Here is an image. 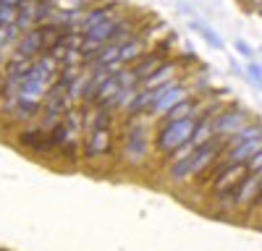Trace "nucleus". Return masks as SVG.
I'll list each match as a JSON object with an SVG mask.
<instances>
[{
	"instance_id": "obj_9",
	"label": "nucleus",
	"mask_w": 262,
	"mask_h": 251,
	"mask_svg": "<svg viewBox=\"0 0 262 251\" xmlns=\"http://www.w3.org/2000/svg\"><path fill=\"white\" fill-rule=\"evenodd\" d=\"M13 47H16V55H21V58H39L42 53H45V42H42L39 29H32L27 34H21V39Z\"/></svg>"
},
{
	"instance_id": "obj_18",
	"label": "nucleus",
	"mask_w": 262,
	"mask_h": 251,
	"mask_svg": "<svg viewBox=\"0 0 262 251\" xmlns=\"http://www.w3.org/2000/svg\"><path fill=\"white\" fill-rule=\"evenodd\" d=\"M233 47H236V53H238V55H244L247 60H252V58H254L252 45H249V42H244V39H236V42H233Z\"/></svg>"
},
{
	"instance_id": "obj_10",
	"label": "nucleus",
	"mask_w": 262,
	"mask_h": 251,
	"mask_svg": "<svg viewBox=\"0 0 262 251\" xmlns=\"http://www.w3.org/2000/svg\"><path fill=\"white\" fill-rule=\"evenodd\" d=\"M118 11V3H105V6H95V8H86L84 13V21L79 24V32L86 34V32H92L97 24H102V21H107L113 13Z\"/></svg>"
},
{
	"instance_id": "obj_4",
	"label": "nucleus",
	"mask_w": 262,
	"mask_h": 251,
	"mask_svg": "<svg viewBox=\"0 0 262 251\" xmlns=\"http://www.w3.org/2000/svg\"><path fill=\"white\" fill-rule=\"evenodd\" d=\"M249 123V113L244 110V108H238V105H226V108L215 115V120H212V131H215V136H223V139H228V136H233L238 129H244V126Z\"/></svg>"
},
{
	"instance_id": "obj_3",
	"label": "nucleus",
	"mask_w": 262,
	"mask_h": 251,
	"mask_svg": "<svg viewBox=\"0 0 262 251\" xmlns=\"http://www.w3.org/2000/svg\"><path fill=\"white\" fill-rule=\"evenodd\" d=\"M149 152V131L144 115H131L123 134V155L128 162H142Z\"/></svg>"
},
{
	"instance_id": "obj_8",
	"label": "nucleus",
	"mask_w": 262,
	"mask_h": 251,
	"mask_svg": "<svg viewBox=\"0 0 262 251\" xmlns=\"http://www.w3.org/2000/svg\"><path fill=\"white\" fill-rule=\"evenodd\" d=\"M247 173H249V165H247V162H236V165H231L228 170H226L221 178H217V181L212 183V194L233 191V188L247 178Z\"/></svg>"
},
{
	"instance_id": "obj_7",
	"label": "nucleus",
	"mask_w": 262,
	"mask_h": 251,
	"mask_svg": "<svg viewBox=\"0 0 262 251\" xmlns=\"http://www.w3.org/2000/svg\"><path fill=\"white\" fill-rule=\"evenodd\" d=\"M186 97H191V92H189V89L184 87V84L176 79V81L170 84V89H168V92L155 102V108H152V115H155V118H165V115H168L173 108H176L179 102H184Z\"/></svg>"
},
{
	"instance_id": "obj_20",
	"label": "nucleus",
	"mask_w": 262,
	"mask_h": 251,
	"mask_svg": "<svg viewBox=\"0 0 262 251\" xmlns=\"http://www.w3.org/2000/svg\"><path fill=\"white\" fill-rule=\"evenodd\" d=\"M244 6H247V8H254V11H257V8L262 6V0H244Z\"/></svg>"
},
{
	"instance_id": "obj_16",
	"label": "nucleus",
	"mask_w": 262,
	"mask_h": 251,
	"mask_svg": "<svg viewBox=\"0 0 262 251\" xmlns=\"http://www.w3.org/2000/svg\"><path fill=\"white\" fill-rule=\"evenodd\" d=\"M244 71H247V76L252 79L254 87H257V89H262V66H259V63H257L254 58H252V60H247V68H244Z\"/></svg>"
},
{
	"instance_id": "obj_2",
	"label": "nucleus",
	"mask_w": 262,
	"mask_h": 251,
	"mask_svg": "<svg viewBox=\"0 0 262 251\" xmlns=\"http://www.w3.org/2000/svg\"><path fill=\"white\" fill-rule=\"evenodd\" d=\"M196 115H189V118H179V120H163L160 126V131L155 136V149L160 155H170V152H176L181 144H186L196 129Z\"/></svg>"
},
{
	"instance_id": "obj_15",
	"label": "nucleus",
	"mask_w": 262,
	"mask_h": 251,
	"mask_svg": "<svg viewBox=\"0 0 262 251\" xmlns=\"http://www.w3.org/2000/svg\"><path fill=\"white\" fill-rule=\"evenodd\" d=\"M189 24H191V29H194V32H200V34H202V39L207 42L210 47H215V50H223V39H221V34H217V32H212L210 27L200 24V21H189Z\"/></svg>"
},
{
	"instance_id": "obj_22",
	"label": "nucleus",
	"mask_w": 262,
	"mask_h": 251,
	"mask_svg": "<svg viewBox=\"0 0 262 251\" xmlns=\"http://www.w3.org/2000/svg\"><path fill=\"white\" fill-rule=\"evenodd\" d=\"M257 13H259V16H262V6H259V8H257Z\"/></svg>"
},
{
	"instance_id": "obj_13",
	"label": "nucleus",
	"mask_w": 262,
	"mask_h": 251,
	"mask_svg": "<svg viewBox=\"0 0 262 251\" xmlns=\"http://www.w3.org/2000/svg\"><path fill=\"white\" fill-rule=\"evenodd\" d=\"M42 110H45V102H39V99H29V97H21L18 94V102H16V118L21 120H29L34 115H39Z\"/></svg>"
},
{
	"instance_id": "obj_12",
	"label": "nucleus",
	"mask_w": 262,
	"mask_h": 251,
	"mask_svg": "<svg viewBox=\"0 0 262 251\" xmlns=\"http://www.w3.org/2000/svg\"><path fill=\"white\" fill-rule=\"evenodd\" d=\"M16 27L24 34L37 29V0H24V6L18 8V16H16Z\"/></svg>"
},
{
	"instance_id": "obj_1",
	"label": "nucleus",
	"mask_w": 262,
	"mask_h": 251,
	"mask_svg": "<svg viewBox=\"0 0 262 251\" xmlns=\"http://www.w3.org/2000/svg\"><path fill=\"white\" fill-rule=\"evenodd\" d=\"M226 149H228V146H226V139H223V136H212L210 141H205V144L196 146V149H194L189 157H184V160L176 162V165H170L168 173H170L173 181L196 178L200 173H205L215 160H221Z\"/></svg>"
},
{
	"instance_id": "obj_6",
	"label": "nucleus",
	"mask_w": 262,
	"mask_h": 251,
	"mask_svg": "<svg viewBox=\"0 0 262 251\" xmlns=\"http://www.w3.org/2000/svg\"><path fill=\"white\" fill-rule=\"evenodd\" d=\"M81 152L86 160H102L113 152V136L111 129H97V131H86V139L81 141Z\"/></svg>"
},
{
	"instance_id": "obj_5",
	"label": "nucleus",
	"mask_w": 262,
	"mask_h": 251,
	"mask_svg": "<svg viewBox=\"0 0 262 251\" xmlns=\"http://www.w3.org/2000/svg\"><path fill=\"white\" fill-rule=\"evenodd\" d=\"M18 144L27 146V149L37 152V155H53L58 152V141L53 136V129H27L18 134Z\"/></svg>"
},
{
	"instance_id": "obj_11",
	"label": "nucleus",
	"mask_w": 262,
	"mask_h": 251,
	"mask_svg": "<svg viewBox=\"0 0 262 251\" xmlns=\"http://www.w3.org/2000/svg\"><path fill=\"white\" fill-rule=\"evenodd\" d=\"M176 68H179V63H176V60H168V63H163V66L152 73V76H147L139 87H142V89H158V87H163V84H168V81L176 79Z\"/></svg>"
},
{
	"instance_id": "obj_21",
	"label": "nucleus",
	"mask_w": 262,
	"mask_h": 251,
	"mask_svg": "<svg viewBox=\"0 0 262 251\" xmlns=\"http://www.w3.org/2000/svg\"><path fill=\"white\" fill-rule=\"evenodd\" d=\"M252 207H254V209H262V188H259V194H257V199L252 202Z\"/></svg>"
},
{
	"instance_id": "obj_17",
	"label": "nucleus",
	"mask_w": 262,
	"mask_h": 251,
	"mask_svg": "<svg viewBox=\"0 0 262 251\" xmlns=\"http://www.w3.org/2000/svg\"><path fill=\"white\" fill-rule=\"evenodd\" d=\"M16 16H18V8H11V6H3V3H0V27L16 24Z\"/></svg>"
},
{
	"instance_id": "obj_14",
	"label": "nucleus",
	"mask_w": 262,
	"mask_h": 251,
	"mask_svg": "<svg viewBox=\"0 0 262 251\" xmlns=\"http://www.w3.org/2000/svg\"><path fill=\"white\" fill-rule=\"evenodd\" d=\"M252 139H262V123H247L244 129H238L233 136L226 139V146L231 149V146L242 144V141H252Z\"/></svg>"
},
{
	"instance_id": "obj_19",
	"label": "nucleus",
	"mask_w": 262,
	"mask_h": 251,
	"mask_svg": "<svg viewBox=\"0 0 262 251\" xmlns=\"http://www.w3.org/2000/svg\"><path fill=\"white\" fill-rule=\"evenodd\" d=\"M3 6H11V8H21L24 6V0H0Z\"/></svg>"
}]
</instances>
